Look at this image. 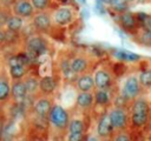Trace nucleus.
Returning a JSON list of instances; mask_svg holds the SVG:
<instances>
[{
	"mask_svg": "<svg viewBox=\"0 0 151 141\" xmlns=\"http://www.w3.org/2000/svg\"><path fill=\"white\" fill-rule=\"evenodd\" d=\"M50 121L54 127L63 129L68 123V113L59 105L53 106V108L50 113Z\"/></svg>",
	"mask_w": 151,
	"mask_h": 141,
	"instance_id": "nucleus-1",
	"label": "nucleus"
},
{
	"mask_svg": "<svg viewBox=\"0 0 151 141\" xmlns=\"http://www.w3.org/2000/svg\"><path fill=\"white\" fill-rule=\"evenodd\" d=\"M139 79H137L136 76H130L126 79L124 86H123V90H122V96H124L126 100H132L134 99L138 93H139Z\"/></svg>",
	"mask_w": 151,
	"mask_h": 141,
	"instance_id": "nucleus-2",
	"label": "nucleus"
},
{
	"mask_svg": "<svg viewBox=\"0 0 151 141\" xmlns=\"http://www.w3.org/2000/svg\"><path fill=\"white\" fill-rule=\"evenodd\" d=\"M109 115H110V119L112 121V125H113L114 129H123L124 127H126L127 115L122 108L112 109Z\"/></svg>",
	"mask_w": 151,
	"mask_h": 141,
	"instance_id": "nucleus-3",
	"label": "nucleus"
},
{
	"mask_svg": "<svg viewBox=\"0 0 151 141\" xmlns=\"http://www.w3.org/2000/svg\"><path fill=\"white\" fill-rule=\"evenodd\" d=\"M33 5L27 0H20L14 5V13L20 18H28L33 14Z\"/></svg>",
	"mask_w": 151,
	"mask_h": 141,
	"instance_id": "nucleus-4",
	"label": "nucleus"
},
{
	"mask_svg": "<svg viewBox=\"0 0 151 141\" xmlns=\"http://www.w3.org/2000/svg\"><path fill=\"white\" fill-rule=\"evenodd\" d=\"M45 49H46V43H45L44 39H41L40 36H33L27 42V52L32 53L37 56L39 54H41Z\"/></svg>",
	"mask_w": 151,
	"mask_h": 141,
	"instance_id": "nucleus-5",
	"label": "nucleus"
},
{
	"mask_svg": "<svg viewBox=\"0 0 151 141\" xmlns=\"http://www.w3.org/2000/svg\"><path fill=\"white\" fill-rule=\"evenodd\" d=\"M114 129L113 125H112V121L110 119V115H104L100 118L99 122H98V127H97V132H98V135L101 136V137H106L109 136L112 130Z\"/></svg>",
	"mask_w": 151,
	"mask_h": 141,
	"instance_id": "nucleus-6",
	"label": "nucleus"
},
{
	"mask_svg": "<svg viewBox=\"0 0 151 141\" xmlns=\"http://www.w3.org/2000/svg\"><path fill=\"white\" fill-rule=\"evenodd\" d=\"M54 21L60 26L68 25L72 21V12H71V9L67 8V7L58 8L55 11V13H54Z\"/></svg>",
	"mask_w": 151,
	"mask_h": 141,
	"instance_id": "nucleus-7",
	"label": "nucleus"
},
{
	"mask_svg": "<svg viewBox=\"0 0 151 141\" xmlns=\"http://www.w3.org/2000/svg\"><path fill=\"white\" fill-rule=\"evenodd\" d=\"M94 83L99 89L105 90L106 88H109V86L111 83V78H110L109 73L105 70H98L94 74Z\"/></svg>",
	"mask_w": 151,
	"mask_h": 141,
	"instance_id": "nucleus-8",
	"label": "nucleus"
},
{
	"mask_svg": "<svg viewBox=\"0 0 151 141\" xmlns=\"http://www.w3.org/2000/svg\"><path fill=\"white\" fill-rule=\"evenodd\" d=\"M52 105L51 101L47 99H40L34 103V110L39 116H46L50 115L51 110H52Z\"/></svg>",
	"mask_w": 151,
	"mask_h": 141,
	"instance_id": "nucleus-9",
	"label": "nucleus"
},
{
	"mask_svg": "<svg viewBox=\"0 0 151 141\" xmlns=\"http://www.w3.org/2000/svg\"><path fill=\"white\" fill-rule=\"evenodd\" d=\"M11 93H12V96H13L15 100L22 101V100H25V96H26V94H27L28 92H27V88H26L25 82L17 81V82L13 83L12 89H11Z\"/></svg>",
	"mask_w": 151,
	"mask_h": 141,
	"instance_id": "nucleus-10",
	"label": "nucleus"
},
{
	"mask_svg": "<svg viewBox=\"0 0 151 141\" xmlns=\"http://www.w3.org/2000/svg\"><path fill=\"white\" fill-rule=\"evenodd\" d=\"M114 58H117L120 61H127V62H136L140 59V56L136 53H131L125 49H116L113 52Z\"/></svg>",
	"mask_w": 151,
	"mask_h": 141,
	"instance_id": "nucleus-11",
	"label": "nucleus"
},
{
	"mask_svg": "<svg viewBox=\"0 0 151 141\" xmlns=\"http://www.w3.org/2000/svg\"><path fill=\"white\" fill-rule=\"evenodd\" d=\"M33 24H34L35 28H38L40 31H46L51 26V19H50L48 15L41 13V14H38V15L34 16Z\"/></svg>",
	"mask_w": 151,
	"mask_h": 141,
	"instance_id": "nucleus-12",
	"label": "nucleus"
},
{
	"mask_svg": "<svg viewBox=\"0 0 151 141\" xmlns=\"http://www.w3.org/2000/svg\"><path fill=\"white\" fill-rule=\"evenodd\" d=\"M39 88L42 93L45 94H50L54 90L55 88V81L52 76H44L40 82H39Z\"/></svg>",
	"mask_w": 151,
	"mask_h": 141,
	"instance_id": "nucleus-13",
	"label": "nucleus"
},
{
	"mask_svg": "<svg viewBox=\"0 0 151 141\" xmlns=\"http://www.w3.org/2000/svg\"><path fill=\"white\" fill-rule=\"evenodd\" d=\"M94 85V79L91 75H83L78 79V88L81 92H90Z\"/></svg>",
	"mask_w": 151,
	"mask_h": 141,
	"instance_id": "nucleus-14",
	"label": "nucleus"
},
{
	"mask_svg": "<svg viewBox=\"0 0 151 141\" xmlns=\"http://www.w3.org/2000/svg\"><path fill=\"white\" fill-rule=\"evenodd\" d=\"M93 102V95L90 94L88 92H81L77 96V103L81 108H87L92 105Z\"/></svg>",
	"mask_w": 151,
	"mask_h": 141,
	"instance_id": "nucleus-15",
	"label": "nucleus"
},
{
	"mask_svg": "<svg viewBox=\"0 0 151 141\" xmlns=\"http://www.w3.org/2000/svg\"><path fill=\"white\" fill-rule=\"evenodd\" d=\"M120 24L126 29H131L136 26V18L130 12H124L120 14Z\"/></svg>",
	"mask_w": 151,
	"mask_h": 141,
	"instance_id": "nucleus-16",
	"label": "nucleus"
},
{
	"mask_svg": "<svg viewBox=\"0 0 151 141\" xmlns=\"http://www.w3.org/2000/svg\"><path fill=\"white\" fill-rule=\"evenodd\" d=\"M6 25H7V28L11 31V32H19L21 28H22V18L20 16H11L8 18V20L6 21Z\"/></svg>",
	"mask_w": 151,
	"mask_h": 141,
	"instance_id": "nucleus-17",
	"label": "nucleus"
},
{
	"mask_svg": "<svg viewBox=\"0 0 151 141\" xmlns=\"http://www.w3.org/2000/svg\"><path fill=\"white\" fill-rule=\"evenodd\" d=\"M70 67H71V69H72L76 74H79V73H83V72L86 69L87 62H86V60L83 59V58H76V59L72 60Z\"/></svg>",
	"mask_w": 151,
	"mask_h": 141,
	"instance_id": "nucleus-18",
	"label": "nucleus"
},
{
	"mask_svg": "<svg viewBox=\"0 0 151 141\" xmlns=\"http://www.w3.org/2000/svg\"><path fill=\"white\" fill-rule=\"evenodd\" d=\"M109 5L120 14L124 12H127V2L125 0H109Z\"/></svg>",
	"mask_w": 151,
	"mask_h": 141,
	"instance_id": "nucleus-19",
	"label": "nucleus"
},
{
	"mask_svg": "<svg viewBox=\"0 0 151 141\" xmlns=\"http://www.w3.org/2000/svg\"><path fill=\"white\" fill-rule=\"evenodd\" d=\"M149 113H132V123L137 127L144 126L147 121Z\"/></svg>",
	"mask_w": 151,
	"mask_h": 141,
	"instance_id": "nucleus-20",
	"label": "nucleus"
},
{
	"mask_svg": "<svg viewBox=\"0 0 151 141\" xmlns=\"http://www.w3.org/2000/svg\"><path fill=\"white\" fill-rule=\"evenodd\" d=\"M139 82L145 88H150L151 87V69H146V70H143L140 73Z\"/></svg>",
	"mask_w": 151,
	"mask_h": 141,
	"instance_id": "nucleus-21",
	"label": "nucleus"
},
{
	"mask_svg": "<svg viewBox=\"0 0 151 141\" xmlns=\"http://www.w3.org/2000/svg\"><path fill=\"white\" fill-rule=\"evenodd\" d=\"M94 99H96V102H97L98 105H101V106L107 105L109 101H110V96H109L107 92H106V90H103V89H99V90L96 93Z\"/></svg>",
	"mask_w": 151,
	"mask_h": 141,
	"instance_id": "nucleus-22",
	"label": "nucleus"
},
{
	"mask_svg": "<svg viewBox=\"0 0 151 141\" xmlns=\"http://www.w3.org/2000/svg\"><path fill=\"white\" fill-rule=\"evenodd\" d=\"M70 133H83L84 132V122L81 120L74 119L68 123Z\"/></svg>",
	"mask_w": 151,
	"mask_h": 141,
	"instance_id": "nucleus-23",
	"label": "nucleus"
},
{
	"mask_svg": "<svg viewBox=\"0 0 151 141\" xmlns=\"http://www.w3.org/2000/svg\"><path fill=\"white\" fill-rule=\"evenodd\" d=\"M9 72H11V76L15 80L21 79L25 74V67L24 66H14V67H9Z\"/></svg>",
	"mask_w": 151,
	"mask_h": 141,
	"instance_id": "nucleus-24",
	"label": "nucleus"
},
{
	"mask_svg": "<svg viewBox=\"0 0 151 141\" xmlns=\"http://www.w3.org/2000/svg\"><path fill=\"white\" fill-rule=\"evenodd\" d=\"M9 95V85L6 82V80L0 81V100H6Z\"/></svg>",
	"mask_w": 151,
	"mask_h": 141,
	"instance_id": "nucleus-25",
	"label": "nucleus"
},
{
	"mask_svg": "<svg viewBox=\"0 0 151 141\" xmlns=\"http://www.w3.org/2000/svg\"><path fill=\"white\" fill-rule=\"evenodd\" d=\"M25 85H26V88H27V92L28 93H33L38 88V81L34 78H28L25 81Z\"/></svg>",
	"mask_w": 151,
	"mask_h": 141,
	"instance_id": "nucleus-26",
	"label": "nucleus"
},
{
	"mask_svg": "<svg viewBox=\"0 0 151 141\" xmlns=\"http://www.w3.org/2000/svg\"><path fill=\"white\" fill-rule=\"evenodd\" d=\"M139 41L144 45L151 46V32L150 31H144L139 36Z\"/></svg>",
	"mask_w": 151,
	"mask_h": 141,
	"instance_id": "nucleus-27",
	"label": "nucleus"
},
{
	"mask_svg": "<svg viewBox=\"0 0 151 141\" xmlns=\"http://www.w3.org/2000/svg\"><path fill=\"white\" fill-rule=\"evenodd\" d=\"M31 2L35 9H45L48 6L50 0H31Z\"/></svg>",
	"mask_w": 151,
	"mask_h": 141,
	"instance_id": "nucleus-28",
	"label": "nucleus"
},
{
	"mask_svg": "<svg viewBox=\"0 0 151 141\" xmlns=\"http://www.w3.org/2000/svg\"><path fill=\"white\" fill-rule=\"evenodd\" d=\"M86 136L84 133H70L68 141H85Z\"/></svg>",
	"mask_w": 151,
	"mask_h": 141,
	"instance_id": "nucleus-29",
	"label": "nucleus"
},
{
	"mask_svg": "<svg viewBox=\"0 0 151 141\" xmlns=\"http://www.w3.org/2000/svg\"><path fill=\"white\" fill-rule=\"evenodd\" d=\"M143 27H144L145 31H150L151 32V15H147V18L144 20Z\"/></svg>",
	"mask_w": 151,
	"mask_h": 141,
	"instance_id": "nucleus-30",
	"label": "nucleus"
},
{
	"mask_svg": "<svg viewBox=\"0 0 151 141\" xmlns=\"http://www.w3.org/2000/svg\"><path fill=\"white\" fill-rule=\"evenodd\" d=\"M114 141H130V137H129L126 134H124V133H120V134H118V135L116 136Z\"/></svg>",
	"mask_w": 151,
	"mask_h": 141,
	"instance_id": "nucleus-31",
	"label": "nucleus"
},
{
	"mask_svg": "<svg viewBox=\"0 0 151 141\" xmlns=\"http://www.w3.org/2000/svg\"><path fill=\"white\" fill-rule=\"evenodd\" d=\"M147 18V14L146 13H144V12H138L137 13V20L139 21V22H144V20Z\"/></svg>",
	"mask_w": 151,
	"mask_h": 141,
	"instance_id": "nucleus-32",
	"label": "nucleus"
},
{
	"mask_svg": "<svg viewBox=\"0 0 151 141\" xmlns=\"http://www.w3.org/2000/svg\"><path fill=\"white\" fill-rule=\"evenodd\" d=\"M1 1H2V4L5 6H9V5H12L14 2V0H1Z\"/></svg>",
	"mask_w": 151,
	"mask_h": 141,
	"instance_id": "nucleus-33",
	"label": "nucleus"
},
{
	"mask_svg": "<svg viewBox=\"0 0 151 141\" xmlns=\"http://www.w3.org/2000/svg\"><path fill=\"white\" fill-rule=\"evenodd\" d=\"M88 141H96V139H94V137H91V139H90Z\"/></svg>",
	"mask_w": 151,
	"mask_h": 141,
	"instance_id": "nucleus-34",
	"label": "nucleus"
},
{
	"mask_svg": "<svg viewBox=\"0 0 151 141\" xmlns=\"http://www.w3.org/2000/svg\"><path fill=\"white\" fill-rule=\"evenodd\" d=\"M126 2H132V1H134V0H125Z\"/></svg>",
	"mask_w": 151,
	"mask_h": 141,
	"instance_id": "nucleus-35",
	"label": "nucleus"
},
{
	"mask_svg": "<svg viewBox=\"0 0 151 141\" xmlns=\"http://www.w3.org/2000/svg\"><path fill=\"white\" fill-rule=\"evenodd\" d=\"M80 1H81L83 4H86V0H80Z\"/></svg>",
	"mask_w": 151,
	"mask_h": 141,
	"instance_id": "nucleus-36",
	"label": "nucleus"
},
{
	"mask_svg": "<svg viewBox=\"0 0 151 141\" xmlns=\"http://www.w3.org/2000/svg\"><path fill=\"white\" fill-rule=\"evenodd\" d=\"M4 141H12V140H9V139H8V140H4Z\"/></svg>",
	"mask_w": 151,
	"mask_h": 141,
	"instance_id": "nucleus-37",
	"label": "nucleus"
},
{
	"mask_svg": "<svg viewBox=\"0 0 151 141\" xmlns=\"http://www.w3.org/2000/svg\"><path fill=\"white\" fill-rule=\"evenodd\" d=\"M103 141H111V140H103Z\"/></svg>",
	"mask_w": 151,
	"mask_h": 141,
	"instance_id": "nucleus-38",
	"label": "nucleus"
}]
</instances>
